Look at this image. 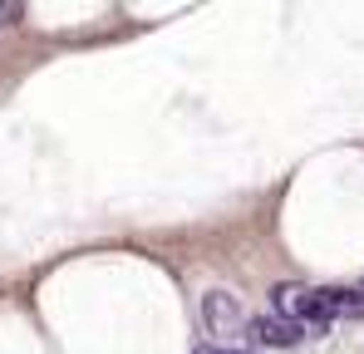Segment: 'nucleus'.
<instances>
[{
  "mask_svg": "<svg viewBox=\"0 0 364 354\" xmlns=\"http://www.w3.org/2000/svg\"><path fill=\"white\" fill-rule=\"evenodd\" d=\"M202 325L212 330V335H237L251 325V315L242 310V300L232 291H207L202 295Z\"/></svg>",
  "mask_w": 364,
  "mask_h": 354,
  "instance_id": "f03ea898",
  "label": "nucleus"
},
{
  "mask_svg": "<svg viewBox=\"0 0 364 354\" xmlns=\"http://www.w3.org/2000/svg\"><path fill=\"white\" fill-rule=\"evenodd\" d=\"M197 354H251V350H212V345H202Z\"/></svg>",
  "mask_w": 364,
  "mask_h": 354,
  "instance_id": "39448f33",
  "label": "nucleus"
},
{
  "mask_svg": "<svg viewBox=\"0 0 364 354\" xmlns=\"http://www.w3.org/2000/svg\"><path fill=\"white\" fill-rule=\"evenodd\" d=\"M301 335H305V325L286 320V315H251V325H246V340H251L256 350H286V345H296Z\"/></svg>",
  "mask_w": 364,
  "mask_h": 354,
  "instance_id": "7ed1b4c3",
  "label": "nucleus"
},
{
  "mask_svg": "<svg viewBox=\"0 0 364 354\" xmlns=\"http://www.w3.org/2000/svg\"><path fill=\"white\" fill-rule=\"evenodd\" d=\"M276 315L296 320L305 330H320L330 325V305H325V291H310V286H276Z\"/></svg>",
  "mask_w": 364,
  "mask_h": 354,
  "instance_id": "f257e3e1",
  "label": "nucleus"
},
{
  "mask_svg": "<svg viewBox=\"0 0 364 354\" xmlns=\"http://www.w3.org/2000/svg\"><path fill=\"white\" fill-rule=\"evenodd\" d=\"M325 305H330V320H360L364 315V291H340V286H330L325 291Z\"/></svg>",
  "mask_w": 364,
  "mask_h": 354,
  "instance_id": "20e7f679",
  "label": "nucleus"
},
{
  "mask_svg": "<svg viewBox=\"0 0 364 354\" xmlns=\"http://www.w3.org/2000/svg\"><path fill=\"white\" fill-rule=\"evenodd\" d=\"M0 15H5V20H15V15H20V10H15V5H0Z\"/></svg>",
  "mask_w": 364,
  "mask_h": 354,
  "instance_id": "423d86ee",
  "label": "nucleus"
}]
</instances>
